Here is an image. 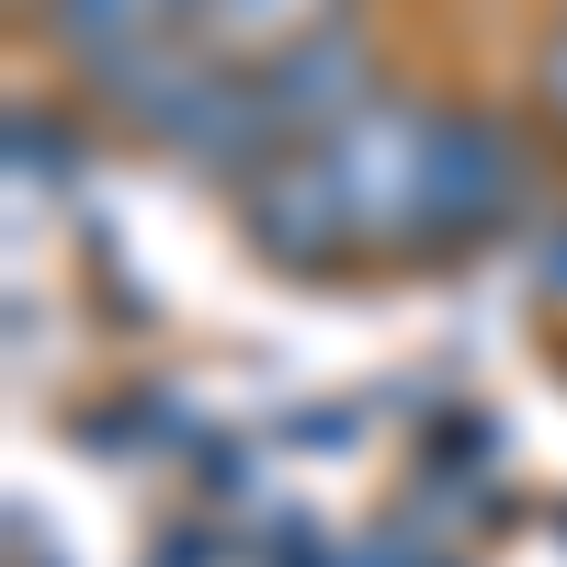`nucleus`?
Wrapping results in <instances>:
<instances>
[{
    "label": "nucleus",
    "mask_w": 567,
    "mask_h": 567,
    "mask_svg": "<svg viewBox=\"0 0 567 567\" xmlns=\"http://www.w3.org/2000/svg\"><path fill=\"white\" fill-rule=\"evenodd\" d=\"M545 194V159L511 114L443 103V171H432V239H488Z\"/></svg>",
    "instance_id": "obj_2"
},
{
    "label": "nucleus",
    "mask_w": 567,
    "mask_h": 567,
    "mask_svg": "<svg viewBox=\"0 0 567 567\" xmlns=\"http://www.w3.org/2000/svg\"><path fill=\"white\" fill-rule=\"evenodd\" d=\"M534 114H545V125H567V23L545 34V58H534Z\"/></svg>",
    "instance_id": "obj_7"
},
{
    "label": "nucleus",
    "mask_w": 567,
    "mask_h": 567,
    "mask_svg": "<svg viewBox=\"0 0 567 567\" xmlns=\"http://www.w3.org/2000/svg\"><path fill=\"white\" fill-rule=\"evenodd\" d=\"M329 171H341L352 194V227L363 250H420L432 239V171H443V103H398V91H374V103L318 136Z\"/></svg>",
    "instance_id": "obj_1"
},
{
    "label": "nucleus",
    "mask_w": 567,
    "mask_h": 567,
    "mask_svg": "<svg viewBox=\"0 0 567 567\" xmlns=\"http://www.w3.org/2000/svg\"><path fill=\"white\" fill-rule=\"evenodd\" d=\"M341 23H363L352 0H194V12H182V34H194L216 69H239V80H272L284 58H307V45L341 34Z\"/></svg>",
    "instance_id": "obj_5"
},
{
    "label": "nucleus",
    "mask_w": 567,
    "mask_h": 567,
    "mask_svg": "<svg viewBox=\"0 0 567 567\" xmlns=\"http://www.w3.org/2000/svg\"><path fill=\"white\" fill-rule=\"evenodd\" d=\"M34 12H45V34L69 45V69L91 80V69H114L125 45L182 34V12H194V0H34Z\"/></svg>",
    "instance_id": "obj_6"
},
{
    "label": "nucleus",
    "mask_w": 567,
    "mask_h": 567,
    "mask_svg": "<svg viewBox=\"0 0 567 567\" xmlns=\"http://www.w3.org/2000/svg\"><path fill=\"white\" fill-rule=\"evenodd\" d=\"M374 91H386V58H374V23H341V34H318L307 58H284L261 80V103L284 114V136L296 148H318V136H341Z\"/></svg>",
    "instance_id": "obj_4"
},
{
    "label": "nucleus",
    "mask_w": 567,
    "mask_h": 567,
    "mask_svg": "<svg viewBox=\"0 0 567 567\" xmlns=\"http://www.w3.org/2000/svg\"><path fill=\"white\" fill-rule=\"evenodd\" d=\"M239 227L250 250L284 261V272H318V261H363V227H352V194L341 171H329V148H284L239 182Z\"/></svg>",
    "instance_id": "obj_3"
}]
</instances>
